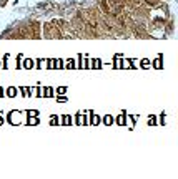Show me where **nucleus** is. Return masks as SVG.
I'll use <instances>...</instances> for the list:
<instances>
[{
	"instance_id": "obj_2",
	"label": "nucleus",
	"mask_w": 178,
	"mask_h": 179,
	"mask_svg": "<svg viewBox=\"0 0 178 179\" xmlns=\"http://www.w3.org/2000/svg\"><path fill=\"white\" fill-rule=\"evenodd\" d=\"M117 123H118V124H125V116H118V118H117Z\"/></svg>"
},
{
	"instance_id": "obj_1",
	"label": "nucleus",
	"mask_w": 178,
	"mask_h": 179,
	"mask_svg": "<svg viewBox=\"0 0 178 179\" xmlns=\"http://www.w3.org/2000/svg\"><path fill=\"white\" fill-rule=\"evenodd\" d=\"M103 121H105V124H112L113 123V118H112V116H105Z\"/></svg>"
}]
</instances>
